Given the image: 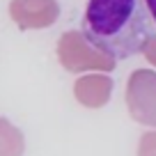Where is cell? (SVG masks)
<instances>
[{
    "label": "cell",
    "instance_id": "6da1fadb",
    "mask_svg": "<svg viewBox=\"0 0 156 156\" xmlns=\"http://www.w3.org/2000/svg\"><path fill=\"white\" fill-rule=\"evenodd\" d=\"M83 34L101 53L129 60L147 48L154 32L145 0H90Z\"/></svg>",
    "mask_w": 156,
    "mask_h": 156
},
{
    "label": "cell",
    "instance_id": "7a4b0ae2",
    "mask_svg": "<svg viewBox=\"0 0 156 156\" xmlns=\"http://www.w3.org/2000/svg\"><path fill=\"white\" fill-rule=\"evenodd\" d=\"M145 7H147V12H149V19L154 21V25H156V0H145Z\"/></svg>",
    "mask_w": 156,
    "mask_h": 156
}]
</instances>
